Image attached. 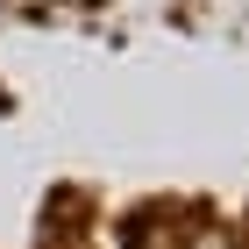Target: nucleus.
<instances>
[{"label": "nucleus", "mask_w": 249, "mask_h": 249, "mask_svg": "<svg viewBox=\"0 0 249 249\" xmlns=\"http://www.w3.org/2000/svg\"><path fill=\"white\" fill-rule=\"evenodd\" d=\"M235 249H249V242H235Z\"/></svg>", "instance_id": "1"}]
</instances>
